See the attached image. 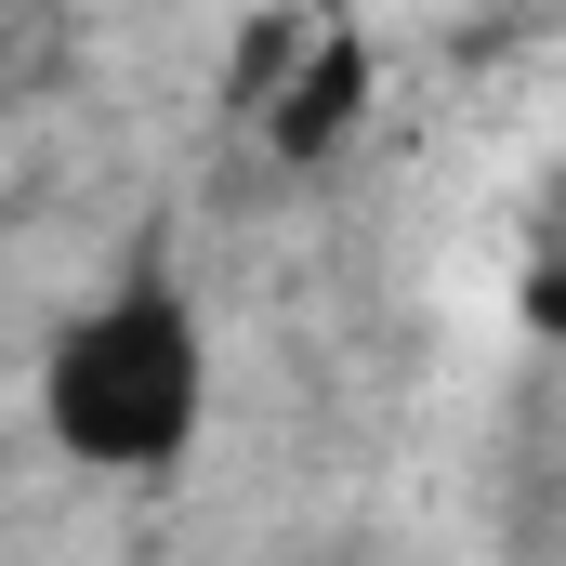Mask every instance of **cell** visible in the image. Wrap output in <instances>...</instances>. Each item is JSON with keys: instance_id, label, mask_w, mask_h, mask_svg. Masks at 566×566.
<instances>
[{"instance_id": "obj_1", "label": "cell", "mask_w": 566, "mask_h": 566, "mask_svg": "<svg viewBox=\"0 0 566 566\" xmlns=\"http://www.w3.org/2000/svg\"><path fill=\"white\" fill-rule=\"evenodd\" d=\"M27 409L53 434V461H80L106 488L185 474V448L211 434V316H198L185 264L171 251H133L80 316H53Z\"/></svg>"}, {"instance_id": "obj_2", "label": "cell", "mask_w": 566, "mask_h": 566, "mask_svg": "<svg viewBox=\"0 0 566 566\" xmlns=\"http://www.w3.org/2000/svg\"><path fill=\"white\" fill-rule=\"evenodd\" d=\"M369 106H382V40L356 27V13H303V53L277 66V93H264V145H277L290 171H316V158H343V145L369 133Z\"/></svg>"}, {"instance_id": "obj_3", "label": "cell", "mask_w": 566, "mask_h": 566, "mask_svg": "<svg viewBox=\"0 0 566 566\" xmlns=\"http://www.w3.org/2000/svg\"><path fill=\"white\" fill-rule=\"evenodd\" d=\"M554 251H566V185H554Z\"/></svg>"}]
</instances>
